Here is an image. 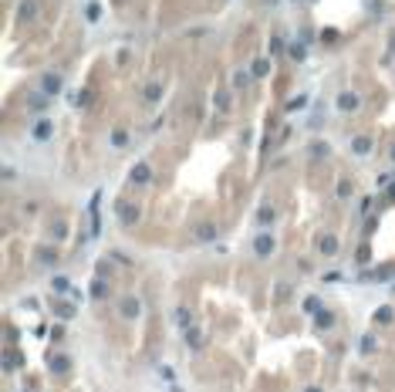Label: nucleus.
I'll list each match as a JSON object with an SVG mask.
<instances>
[{
  "label": "nucleus",
  "mask_w": 395,
  "mask_h": 392,
  "mask_svg": "<svg viewBox=\"0 0 395 392\" xmlns=\"http://www.w3.org/2000/svg\"><path fill=\"white\" fill-rule=\"evenodd\" d=\"M85 101H88V91H78V95H71V105H78V108L85 105Z\"/></svg>",
  "instance_id": "18"
},
{
  "label": "nucleus",
  "mask_w": 395,
  "mask_h": 392,
  "mask_svg": "<svg viewBox=\"0 0 395 392\" xmlns=\"http://www.w3.org/2000/svg\"><path fill=\"white\" fill-rule=\"evenodd\" d=\"M122 314H125V318H136V314H139V301H136V298H125V301H122Z\"/></svg>",
  "instance_id": "13"
},
{
  "label": "nucleus",
  "mask_w": 395,
  "mask_h": 392,
  "mask_svg": "<svg viewBox=\"0 0 395 392\" xmlns=\"http://www.w3.org/2000/svg\"><path fill=\"white\" fill-rule=\"evenodd\" d=\"M392 51H395V34H392Z\"/></svg>",
  "instance_id": "22"
},
{
  "label": "nucleus",
  "mask_w": 395,
  "mask_h": 392,
  "mask_svg": "<svg viewBox=\"0 0 395 392\" xmlns=\"http://www.w3.org/2000/svg\"><path fill=\"white\" fill-rule=\"evenodd\" d=\"M335 105H338V112H355V108H358V105H361V98H358V95H355V91H341V95H338V101H335Z\"/></svg>",
  "instance_id": "4"
},
{
  "label": "nucleus",
  "mask_w": 395,
  "mask_h": 392,
  "mask_svg": "<svg viewBox=\"0 0 395 392\" xmlns=\"http://www.w3.org/2000/svg\"><path fill=\"white\" fill-rule=\"evenodd\" d=\"M118 213H122V220H125V223H136L139 206H128V203H122V206H118Z\"/></svg>",
  "instance_id": "12"
},
{
  "label": "nucleus",
  "mask_w": 395,
  "mask_h": 392,
  "mask_svg": "<svg viewBox=\"0 0 395 392\" xmlns=\"http://www.w3.org/2000/svg\"><path fill=\"white\" fill-rule=\"evenodd\" d=\"M260 223H271V206H260Z\"/></svg>",
  "instance_id": "20"
},
{
  "label": "nucleus",
  "mask_w": 395,
  "mask_h": 392,
  "mask_svg": "<svg viewBox=\"0 0 395 392\" xmlns=\"http://www.w3.org/2000/svg\"><path fill=\"white\" fill-rule=\"evenodd\" d=\"M335 250H338V240H335L331 234H324V237H321V254H327V257H331Z\"/></svg>",
  "instance_id": "10"
},
{
  "label": "nucleus",
  "mask_w": 395,
  "mask_h": 392,
  "mask_svg": "<svg viewBox=\"0 0 395 392\" xmlns=\"http://www.w3.org/2000/svg\"><path fill=\"white\" fill-rule=\"evenodd\" d=\"M159 95H162V88H159V85H149V88H146V98H149V101L159 98Z\"/></svg>",
  "instance_id": "19"
},
{
  "label": "nucleus",
  "mask_w": 395,
  "mask_h": 392,
  "mask_svg": "<svg viewBox=\"0 0 395 392\" xmlns=\"http://www.w3.org/2000/svg\"><path fill=\"white\" fill-rule=\"evenodd\" d=\"M51 135H54V122H51V119H37V122L31 125V139H34V142H47Z\"/></svg>",
  "instance_id": "1"
},
{
  "label": "nucleus",
  "mask_w": 395,
  "mask_h": 392,
  "mask_svg": "<svg viewBox=\"0 0 395 392\" xmlns=\"http://www.w3.org/2000/svg\"><path fill=\"white\" fill-rule=\"evenodd\" d=\"M351 149H355V156H368V152H372V139H368V135H358V139L351 142Z\"/></svg>",
  "instance_id": "7"
},
{
  "label": "nucleus",
  "mask_w": 395,
  "mask_h": 392,
  "mask_svg": "<svg viewBox=\"0 0 395 392\" xmlns=\"http://www.w3.org/2000/svg\"><path fill=\"white\" fill-rule=\"evenodd\" d=\"M37 14V0H24L21 7H17V21H31Z\"/></svg>",
  "instance_id": "6"
},
{
  "label": "nucleus",
  "mask_w": 395,
  "mask_h": 392,
  "mask_svg": "<svg viewBox=\"0 0 395 392\" xmlns=\"http://www.w3.org/2000/svg\"><path fill=\"white\" fill-rule=\"evenodd\" d=\"M267 71H271V61H267V58H257V61H253V78L267 75Z\"/></svg>",
  "instance_id": "16"
},
{
  "label": "nucleus",
  "mask_w": 395,
  "mask_h": 392,
  "mask_svg": "<svg viewBox=\"0 0 395 392\" xmlns=\"http://www.w3.org/2000/svg\"><path fill=\"white\" fill-rule=\"evenodd\" d=\"M149 162H139L136 169H132V176H128V183H136V186H142V183H149Z\"/></svg>",
  "instance_id": "5"
},
{
  "label": "nucleus",
  "mask_w": 395,
  "mask_h": 392,
  "mask_svg": "<svg viewBox=\"0 0 395 392\" xmlns=\"http://www.w3.org/2000/svg\"><path fill=\"white\" fill-rule=\"evenodd\" d=\"M85 17H88V24H98V21H102V4H98V0H88Z\"/></svg>",
  "instance_id": "8"
},
{
  "label": "nucleus",
  "mask_w": 395,
  "mask_h": 392,
  "mask_svg": "<svg viewBox=\"0 0 395 392\" xmlns=\"http://www.w3.org/2000/svg\"><path fill=\"white\" fill-rule=\"evenodd\" d=\"M200 237H203V240H210V237H216V230H213V227H203V230H200Z\"/></svg>",
  "instance_id": "21"
},
{
  "label": "nucleus",
  "mask_w": 395,
  "mask_h": 392,
  "mask_svg": "<svg viewBox=\"0 0 395 392\" xmlns=\"http://www.w3.org/2000/svg\"><path fill=\"white\" fill-rule=\"evenodd\" d=\"M41 91H44V95H51V98H54L57 91H61V75H57V71H47L44 78H41Z\"/></svg>",
  "instance_id": "2"
},
{
  "label": "nucleus",
  "mask_w": 395,
  "mask_h": 392,
  "mask_svg": "<svg viewBox=\"0 0 395 392\" xmlns=\"http://www.w3.org/2000/svg\"><path fill=\"white\" fill-rule=\"evenodd\" d=\"M213 105L220 108V112H230V95H226V91H216V95H213Z\"/></svg>",
  "instance_id": "14"
},
{
  "label": "nucleus",
  "mask_w": 395,
  "mask_h": 392,
  "mask_svg": "<svg viewBox=\"0 0 395 392\" xmlns=\"http://www.w3.org/2000/svg\"><path fill=\"white\" fill-rule=\"evenodd\" d=\"M250 75H253V71L237 68V71H233V88H247V85H250Z\"/></svg>",
  "instance_id": "9"
},
{
  "label": "nucleus",
  "mask_w": 395,
  "mask_h": 392,
  "mask_svg": "<svg viewBox=\"0 0 395 392\" xmlns=\"http://www.w3.org/2000/svg\"><path fill=\"white\" fill-rule=\"evenodd\" d=\"M287 54H291L294 61H304V54H307V51H304V41H294V44H287Z\"/></svg>",
  "instance_id": "11"
},
{
  "label": "nucleus",
  "mask_w": 395,
  "mask_h": 392,
  "mask_svg": "<svg viewBox=\"0 0 395 392\" xmlns=\"http://www.w3.org/2000/svg\"><path fill=\"white\" fill-rule=\"evenodd\" d=\"M27 108H31V112H47V108H51V95H44V91L37 88L34 95L27 98Z\"/></svg>",
  "instance_id": "3"
},
{
  "label": "nucleus",
  "mask_w": 395,
  "mask_h": 392,
  "mask_svg": "<svg viewBox=\"0 0 395 392\" xmlns=\"http://www.w3.org/2000/svg\"><path fill=\"white\" fill-rule=\"evenodd\" d=\"M392 159H395V146H392Z\"/></svg>",
  "instance_id": "23"
},
{
  "label": "nucleus",
  "mask_w": 395,
  "mask_h": 392,
  "mask_svg": "<svg viewBox=\"0 0 395 392\" xmlns=\"http://www.w3.org/2000/svg\"><path fill=\"white\" fill-rule=\"evenodd\" d=\"M125 142H128V135H125L122 129H115V132H112V146H118V149H122Z\"/></svg>",
  "instance_id": "17"
},
{
  "label": "nucleus",
  "mask_w": 395,
  "mask_h": 392,
  "mask_svg": "<svg viewBox=\"0 0 395 392\" xmlns=\"http://www.w3.org/2000/svg\"><path fill=\"white\" fill-rule=\"evenodd\" d=\"M253 247H257V254H264V257H267V254L274 250V240H271V237H257V244H253Z\"/></svg>",
  "instance_id": "15"
}]
</instances>
